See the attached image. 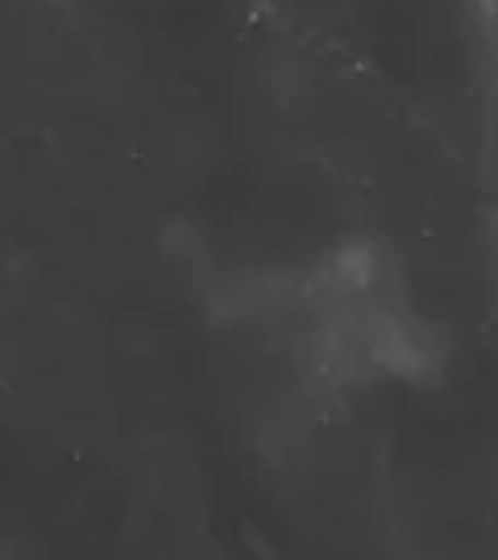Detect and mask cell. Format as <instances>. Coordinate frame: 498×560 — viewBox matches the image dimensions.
Here are the masks:
<instances>
[{
	"label": "cell",
	"mask_w": 498,
	"mask_h": 560,
	"mask_svg": "<svg viewBox=\"0 0 498 560\" xmlns=\"http://www.w3.org/2000/svg\"><path fill=\"white\" fill-rule=\"evenodd\" d=\"M478 13H482V21L495 30V38H498V0H478Z\"/></svg>",
	"instance_id": "obj_1"
}]
</instances>
